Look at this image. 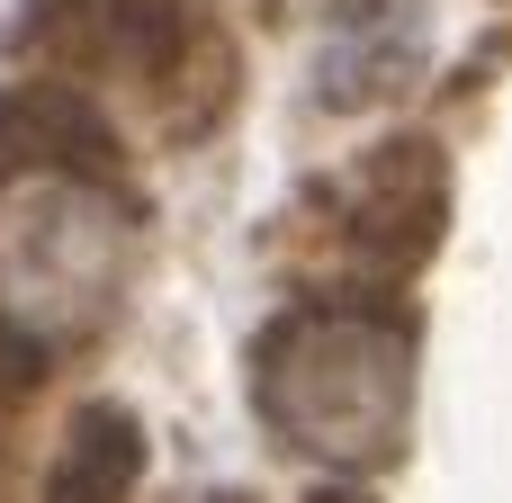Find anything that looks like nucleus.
Listing matches in <instances>:
<instances>
[{
    "label": "nucleus",
    "instance_id": "f257e3e1",
    "mask_svg": "<svg viewBox=\"0 0 512 503\" xmlns=\"http://www.w3.org/2000/svg\"><path fill=\"white\" fill-rule=\"evenodd\" d=\"M252 405L288 450L378 468L414 423V324L378 297H306L252 342Z\"/></svg>",
    "mask_w": 512,
    "mask_h": 503
},
{
    "label": "nucleus",
    "instance_id": "f03ea898",
    "mask_svg": "<svg viewBox=\"0 0 512 503\" xmlns=\"http://www.w3.org/2000/svg\"><path fill=\"white\" fill-rule=\"evenodd\" d=\"M135 261L126 189L90 171V153H54L45 135H18L0 171V342L9 351H63L81 342Z\"/></svg>",
    "mask_w": 512,
    "mask_h": 503
},
{
    "label": "nucleus",
    "instance_id": "7ed1b4c3",
    "mask_svg": "<svg viewBox=\"0 0 512 503\" xmlns=\"http://www.w3.org/2000/svg\"><path fill=\"white\" fill-rule=\"evenodd\" d=\"M144 486V432L126 405H90L72 414L54 468H45V503H135Z\"/></svg>",
    "mask_w": 512,
    "mask_h": 503
},
{
    "label": "nucleus",
    "instance_id": "20e7f679",
    "mask_svg": "<svg viewBox=\"0 0 512 503\" xmlns=\"http://www.w3.org/2000/svg\"><path fill=\"white\" fill-rule=\"evenodd\" d=\"M306 503H378V495H360V486H324V495H306Z\"/></svg>",
    "mask_w": 512,
    "mask_h": 503
}]
</instances>
